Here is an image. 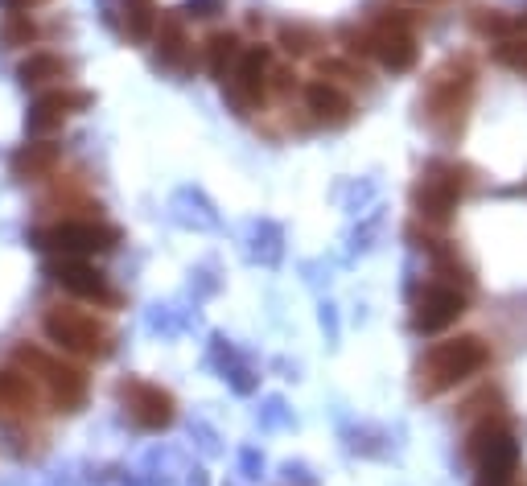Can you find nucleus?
I'll list each match as a JSON object with an SVG mask.
<instances>
[{
	"label": "nucleus",
	"instance_id": "obj_1",
	"mask_svg": "<svg viewBox=\"0 0 527 486\" xmlns=\"http://www.w3.org/2000/svg\"><path fill=\"white\" fill-rule=\"evenodd\" d=\"M13 367H21L25 375L38 379V388L54 412H79L91 396V375L75 359L50 355L38 342H21L13 351Z\"/></svg>",
	"mask_w": 527,
	"mask_h": 486
},
{
	"label": "nucleus",
	"instance_id": "obj_2",
	"mask_svg": "<svg viewBox=\"0 0 527 486\" xmlns=\"http://www.w3.org/2000/svg\"><path fill=\"white\" fill-rule=\"evenodd\" d=\"M42 334H46V342L54 346L58 355H66V359H87V363L108 359L112 355V342H116L112 326L103 322V318H95L91 309L62 305V301L50 305L46 314H42Z\"/></svg>",
	"mask_w": 527,
	"mask_h": 486
},
{
	"label": "nucleus",
	"instance_id": "obj_3",
	"mask_svg": "<svg viewBox=\"0 0 527 486\" xmlns=\"http://www.w3.org/2000/svg\"><path fill=\"white\" fill-rule=\"evenodd\" d=\"M486 363H490V346L478 334H462V338L437 342L433 351L420 359V367H416V392L425 396V400L445 396L449 388H458V384H466L470 375H478Z\"/></svg>",
	"mask_w": 527,
	"mask_h": 486
},
{
	"label": "nucleus",
	"instance_id": "obj_4",
	"mask_svg": "<svg viewBox=\"0 0 527 486\" xmlns=\"http://www.w3.org/2000/svg\"><path fill=\"white\" fill-rule=\"evenodd\" d=\"M29 243L46 256H66V260H95L120 248V227L103 219H54L46 227H33Z\"/></svg>",
	"mask_w": 527,
	"mask_h": 486
},
{
	"label": "nucleus",
	"instance_id": "obj_5",
	"mask_svg": "<svg viewBox=\"0 0 527 486\" xmlns=\"http://www.w3.org/2000/svg\"><path fill=\"white\" fill-rule=\"evenodd\" d=\"M470 186V169L458 161H429L425 173L412 186V211L425 219L429 227H449L458 202L466 198Z\"/></svg>",
	"mask_w": 527,
	"mask_h": 486
},
{
	"label": "nucleus",
	"instance_id": "obj_6",
	"mask_svg": "<svg viewBox=\"0 0 527 486\" xmlns=\"http://www.w3.org/2000/svg\"><path fill=\"white\" fill-rule=\"evenodd\" d=\"M474 91V66L462 58V62H449L433 75L429 83V99H425V112H429V124L437 132H458L462 128V112H466V99Z\"/></svg>",
	"mask_w": 527,
	"mask_h": 486
},
{
	"label": "nucleus",
	"instance_id": "obj_7",
	"mask_svg": "<svg viewBox=\"0 0 527 486\" xmlns=\"http://www.w3.org/2000/svg\"><path fill=\"white\" fill-rule=\"evenodd\" d=\"M367 42H371V58H379L383 71L392 75H404L416 66L420 58V46H416V33H412V21L400 17V9H379L367 25Z\"/></svg>",
	"mask_w": 527,
	"mask_h": 486
},
{
	"label": "nucleus",
	"instance_id": "obj_8",
	"mask_svg": "<svg viewBox=\"0 0 527 486\" xmlns=\"http://www.w3.org/2000/svg\"><path fill=\"white\" fill-rule=\"evenodd\" d=\"M46 276L75 301H87L95 309H120V293L112 289L108 272L95 268L91 260H66V256H50L46 260Z\"/></svg>",
	"mask_w": 527,
	"mask_h": 486
},
{
	"label": "nucleus",
	"instance_id": "obj_9",
	"mask_svg": "<svg viewBox=\"0 0 527 486\" xmlns=\"http://www.w3.org/2000/svg\"><path fill=\"white\" fill-rule=\"evenodd\" d=\"M268 71H272V46H243L239 62L231 79L223 83L227 87V99L239 116H252V112H264L268 103Z\"/></svg>",
	"mask_w": 527,
	"mask_h": 486
},
{
	"label": "nucleus",
	"instance_id": "obj_10",
	"mask_svg": "<svg viewBox=\"0 0 527 486\" xmlns=\"http://www.w3.org/2000/svg\"><path fill=\"white\" fill-rule=\"evenodd\" d=\"M116 396L128 412V421L145 433H165L173 425V416H178V400L161 384H149V379H120Z\"/></svg>",
	"mask_w": 527,
	"mask_h": 486
},
{
	"label": "nucleus",
	"instance_id": "obj_11",
	"mask_svg": "<svg viewBox=\"0 0 527 486\" xmlns=\"http://www.w3.org/2000/svg\"><path fill=\"white\" fill-rule=\"evenodd\" d=\"M466 314V293L458 285H420L412 297V330L416 334H441Z\"/></svg>",
	"mask_w": 527,
	"mask_h": 486
},
{
	"label": "nucleus",
	"instance_id": "obj_12",
	"mask_svg": "<svg viewBox=\"0 0 527 486\" xmlns=\"http://www.w3.org/2000/svg\"><path fill=\"white\" fill-rule=\"evenodd\" d=\"M91 103H95V95L83 91V87H66V83H62V87H46V91L33 95V103H29V112H25V132H29V136H46V132L62 128L66 116L87 112Z\"/></svg>",
	"mask_w": 527,
	"mask_h": 486
},
{
	"label": "nucleus",
	"instance_id": "obj_13",
	"mask_svg": "<svg viewBox=\"0 0 527 486\" xmlns=\"http://www.w3.org/2000/svg\"><path fill=\"white\" fill-rule=\"evenodd\" d=\"M153 54H157V66H165V71H178V75H190L194 66H198L194 38H190L182 13H173V9L161 13L157 33H153Z\"/></svg>",
	"mask_w": 527,
	"mask_h": 486
},
{
	"label": "nucleus",
	"instance_id": "obj_14",
	"mask_svg": "<svg viewBox=\"0 0 527 486\" xmlns=\"http://www.w3.org/2000/svg\"><path fill=\"white\" fill-rule=\"evenodd\" d=\"M58 165H62V145L50 141V136H33V141H25L9 153V173L17 182H46V178H54Z\"/></svg>",
	"mask_w": 527,
	"mask_h": 486
},
{
	"label": "nucleus",
	"instance_id": "obj_15",
	"mask_svg": "<svg viewBox=\"0 0 527 486\" xmlns=\"http://www.w3.org/2000/svg\"><path fill=\"white\" fill-rule=\"evenodd\" d=\"M42 408H46V396L38 388V379L25 375L21 367H0V412L33 421V416H42Z\"/></svg>",
	"mask_w": 527,
	"mask_h": 486
},
{
	"label": "nucleus",
	"instance_id": "obj_16",
	"mask_svg": "<svg viewBox=\"0 0 527 486\" xmlns=\"http://www.w3.org/2000/svg\"><path fill=\"white\" fill-rule=\"evenodd\" d=\"M301 99H305V112L313 116V124L342 128V124H350V116H355V99H350L338 83H326V79L305 83Z\"/></svg>",
	"mask_w": 527,
	"mask_h": 486
},
{
	"label": "nucleus",
	"instance_id": "obj_17",
	"mask_svg": "<svg viewBox=\"0 0 527 486\" xmlns=\"http://www.w3.org/2000/svg\"><path fill=\"white\" fill-rule=\"evenodd\" d=\"M519 474V445L515 433H503L474 458V486H515Z\"/></svg>",
	"mask_w": 527,
	"mask_h": 486
},
{
	"label": "nucleus",
	"instance_id": "obj_18",
	"mask_svg": "<svg viewBox=\"0 0 527 486\" xmlns=\"http://www.w3.org/2000/svg\"><path fill=\"white\" fill-rule=\"evenodd\" d=\"M70 75H75V62L66 54L54 50H33L29 58L17 62V83L25 91H46V87H62Z\"/></svg>",
	"mask_w": 527,
	"mask_h": 486
},
{
	"label": "nucleus",
	"instance_id": "obj_19",
	"mask_svg": "<svg viewBox=\"0 0 527 486\" xmlns=\"http://www.w3.org/2000/svg\"><path fill=\"white\" fill-rule=\"evenodd\" d=\"M243 54V38L231 29H219V33H210V38L202 42V66H206V75L215 79V83H227L231 71H235V62Z\"/></svg>",
	"mask_w": 527,
	"mask_h": 486
},
{
	"label": "nucleus",
	"instance_id": "obj_20",
	"mask_svg": "<svg viewBox=\"0 0 527 486\" xmlns=\"http://www.w3.org/2000/svg\"><path fill=\"white\" fill-rule=\"evenodd\" d=\"M120 21H124V33L132 42H153L157 33V21H161V5L157 0H120Z\"/></svg>",
	"mask_w": 527,
	"mask_h": 486
},
{
	"label": "nucleus",
	"instance_id": "obj_21",
	"mask_svg": "<svg viewBox=\"0 0 527 486\" xmlns=\"http://www.w3.org/2000/svg\"><path fill=\"white\" fill-rule=\"evenodd\" d=\"M38 38H42V25L33 21L29 13H5V17H0V46H5V50L38 46Z\"/></svg>",
	"mask_w": 527,
	"mask_h": 486
},
{
	"label": "nucleus",
	"instance_id": "obj_22",
	"mask_svg": "<svg viewBox=\"0 0 527 486\" xmlns=\"http://www.w3.org/2000/svg\"><path fill=\"white\" fill-rule=\"evenodd\" d=\"M276 46L285 50L289 58H313V54L322 50V33L313 29V25H280Z\"/></svg>",
	"mask_w": 527,
	"mask_h": 486
},
{
	"label": "nucleus",
	"instance_id": "obj_23",
	"mask_svg": "<svg viewBox=\"0 0 527 486\" xmlns=\"http://www.w3.org/2000/svg\"><path fill=\"white\" fill-rule=\"evenodd\" d=\"M0 449H5L9 458H17V462L38 454L33 433H29V421H21V416H5V421H0Z\"/></svg>",
	"mask_w": 527,
	"mask_h": 486
},
{
	"label": "nucleus",
	"instance_id": "obj_24",
	"mask_svg": "<svg viewBox=\"0 0 527 486\" xmlns=\"http://www.w3.org/2000/svg\"><path fill=\"white\" fill-rule=\"evenodd\" d=\"M490 58H495L499 66H507V71L527 75V38H503V42H495Z\"/></svg>",
	"mask_w": 527,
	"mask_h": 486
},
{
	"label": "nucleus",
	"instance_id": "obj_25",
	"mask_svg": "<svg viewBox=\"0 0 527 486\" xmlns=\"http://www.w3.org/2000/svg\"><path fill=\"white\" fill-rule=\"evenodd\" d=\"M318 75L326 79V83H367V71H363V66H355V62H350V58H322L318 62Z\"/></svg>",
	"mask_w": 527,
	"mask_h": 486
},
{
	"label": "nucleus",
	"instance_id": "obj_26",
	"mask_svg": "<svg viewBox=\"0 0 527 486\" xmlns=\"http://www.w3.org/2000/svg\"><path fill=\"white\" fill-rule=\"evenodd\" d=\"M470 25L478 29V33H486V38H490V33H503V38H507V33L515 29V21L511 17H503L499 9H470Z\"/></svg>",
	"mask_w": 527,
	"mask_h": 486
},
{
	"label": "nucleus",
	"instance_id": "obj_27",
	"mask_svg": "<svg viewBox=\"0 0 527 486\" xmlns=\"http://www.w3.org/2000/svg\"><path fill=\"white\" fill-rule=\"evenodd\" d=\"M289 95V91H297V71L293 66H276L272 62V71H268V95Z\"/></svg>",
	"mask_w": 527,
	"mask_h": 486
},
{
	"label": "nucleus",
	"instance_id": "obj_28",
	"mask_svg": "<svg viewBox=\"0 0 527 486\" xmlns=\"http://www.w3.org/2000/svg\"><path fill=\"white\" fill-rule=\"evenodd\" d=\"M219 9H223V0H190L186 5L190 17H219Z\"/></svg>",
	"mask_w": 527,
	"mask_h": 486
},
{
	"label": "nucleus",
	"instance_id": "obj_29",
	"mask_svg": "<svg viewBox=\"0 0 527 486\" xmlns=\"http://www.w3.org/2000/svg\"><path fill=\"white\" fill-rule=\"evenodd\" d=\"M42 5H50V0H0V9H9V13H33Z\"/></svg>",
	"mask_w": 527,
	"mask_h": 486
}]
</instances>
